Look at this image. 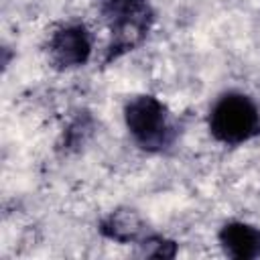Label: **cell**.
<instances>
[{"label": "cell", "instance_id": "1", "mask_svg": "<svg viewBox=\"0 0 260 260\" xmlns=\"http://www.w3.org/2000/svg\"><path fill=\"white\" fill-rule=\"evenodd\" d=\"M260 128V114L256 104L244 93L221 95L209 116L211 134L225 144H240L252 138Z\"/></svg>", "mask_w": 260, "mask_h": 260}, {"label": "cell", "instance_id": "2", "mask_svg": "<svg viewBox=\"0 0 260 260\" xmlns=\"http://www.w3.org/2000/svg\"><path fill=\"white\" fill-rule=\"evenodd\" d=\"M124 120L132 138L148 150H160L171 144L175 130L167 108L154 95H136L124 108Z\"/></svg>", "mask_w": 260, "mask_h": 260}, {"label": "cell", "instance_id": "3", "mask_svg": "<svg viewBox=\"0 0 260 260\" xmlns=\"http://www.w3.org/2000/svg\"><path fill=\"white\" fill-rule=\"evenodd\" d=\"M49 53H51V61L61 69L83 65L91 53V41L85 26L71 24L57 30L51 39Z\"/></svg>", "mask_w": 260, "mask_h": 260}, {"label": "cell", "instance_id": "4", "mask_svg": "<svg viewBox=\"0 0 260 260\" xmlns=\"http://www.w3.org/2000/svg\"><path fill=\"white\" fill-rule=\"evenodd\" d=\"M219 242L223 252L236 260L260 258V230L244 223L230 221L219 230Z\"/></svg>", "mask_w": 260, "mask_h": 260}, {"label": "cell", "instance_id": "5", "mask_svg": "<svg viewBox=\"0 0 260 260\" xmlns=\"http://www.w3.org/2000/svg\"><path fill=\"white\" fill-rule=\"evenodd\" d=\"M104 236L116 242H134L144 232V223L134 209H118L102 223Z\"/></svg>", "mask_w": 260, "mask_h": 260}, {"label": "cell", "instance_id": "6", "mask_svg": "<svg viewBox=\"0 0 260 260\" xmlns=\"http://www.w3.org/2000/svg\"><path fill=\"white\" fill-rule=\"evenodd\" d=\"M114 2H132V0H114Z\"/></svg>", "mask_w": 260, "mask_h": 260}]
</instances>
